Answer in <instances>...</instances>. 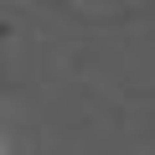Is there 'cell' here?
I'll use <instances>...</instances> for the list:
<instances>
[{"instance_id":"6da1fadb","label":"cell","mask_w":155,"mask_h":155,"mask_svg":"<svg viewBox=\"0 0 155 155\" xmlns=\"http://www.w3.org/2000/svg\"><path fill=\"white\" fill-rule=\"evenodd\" d=\"M0 155H11V150H5V134H0Z\"/></svg>"}]
</instances>
